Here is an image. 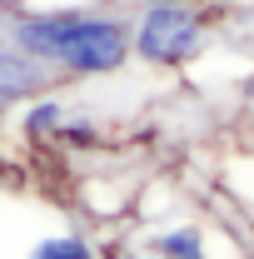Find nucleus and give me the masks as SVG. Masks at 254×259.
Returning <instances> with one entry per match:
<instances>
[{
    "instance_id": "6",
    "label": "nucleus",
    "mask_w": 254,
    "mask_h": 259,
    "mask_svg": "<svg viewBox=\"0 0 254 259\" xmlns=\"http://www.w3.org/2000/svg\"><path fill=\"white\" fill-rule=\"evenodd\" d=\"M130 5L140 10V5H199V0H130Z\"/></svg>"
},
{
    "instance_id": "5",
    "label": "nucleus",
    "mask_w": 254,
    "mask_h": 259,
    "mask_svg": "<svg viewBox=\"0 0 254 259\" xmlns=\"http://www.w3.org/2000/svg\"><path fill=\"white\" fill-rule=\"evenodd\" d=\"M20 259H100V249L85 229H45L25 244Z\"/></svg>"
},
{
    "instance_id": "7",
    "label": "nucleus",
    "mask_w": 254,
    "mask_h": 259,
    "mask_svg": "<svg viewBox=\"0 0 254 259\" xmlns=\"http://www.w3.org/2000/svg\"><path fill=\"white\" fill-rule=\"evenodd\" d=\"M239 95H244V100H249V105H254V70H249V75H244V80H239Z\"/></svg>"
},
{
    "instance_id": "3",
    "label": "nucleus",
    "mask_w": 254,
    "mask_h": 259,
    "mask_svg": "<svg viewBox=\"0 0 254 259\" xmlns=\"http://www.w3.org/2000/svg\"><path fill=\"white\" fill-rule=\"evenodd\" d=\"M55 85H60V75H55L50 65L30 60V55H20L15 45H10V50H0V120H5L15 105H25L30 95L55 90Z\"/></svg>"
},
{
    "instance_id": "1",
    "label": "nucleus",
    "mask_w": 254,
    "mask_h": 259,
    "mask_svg": "<svg viewBox=\"0 0 254 259\" xmlns=\"http://www.w3.org/2000/svg\"><path fill=\"white\" fill-rule=\"evenodd\" d=\"M5 40L60 80H110L130 65V15L105 5L15 10L5 15Z\"/></svg>"
},
{
    "instance_id": "8",
    "label": "nucleus",
    "mask_w": 254,
    "mask_h": 259,
    "mask_svg": "<svg viewBox=\"0 0 254 259\" xmlns=\"http://www.w3.org/2000/svg\"><path fill=\"white\" fill-rule=\"evenodd\" d=\"M0 50H10V40H5V20H0Z\"/></svg>"
},
{
    "instance_id": "4",
    "label": "nucleus",
    "mask_w": 254,
    "mask_h": 259,
    "mask_svg": "<svg viewBox=\"0 0 254 259\" xmlns=\"http://www.w3.org/2000/svg\"><path fill=\"white\" fill-rule=\"evenodd\" d=\"M65 115H70V100L60 95V85H55V90H40V95H30L25 105H15V135H20L25 145H55Z\"/></svg>"
},
{
    "instance_id": "2",
    "label": "nucleus",
    "mask_w": 254,
    "mask_h": 259,
    "mask_svg": "<svg viewBox=\"0 0 254 259\" xmlns=\"http://www.w3.org/2000/svg\"><path fill=\"white\" fill-rule=\"evenodd\" d=\"M209 50V15L199 5H140L130 15V60L145 70H185Z\"/></svg>"
}]
</instances>
